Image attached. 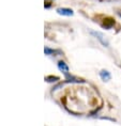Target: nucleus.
<instances>
[{
    "instance_id": "obj_3",
    "label": "nucleus",
    "mask_w": 121,
    "mask_h": 126,
    "mask_svg": "<svg viewBox=\"0 0 121 126\" xmlns=\"http://www.w3.org/2000/svg\"><path fill=\"white\" fill-rule=\"evenodd\" d=\"M100 76L104 81H108L110 79V74H109V72H107V71H101Z\"/></svg>"
},
{
    "instance_id": "obj_4",
    "label": "nucleus",
    "mask_w": 121,
    "mask_h": 126,
    "mask_svg": "<svg viewBox=\"0 0 121 126\" xmlns=\"http://www.w3.org/2000/svg\"><path fill=\"white\" fill-rule=\"evenodd\" d=\"M59 68H60V70H61L62 72H64L65 74L69 72V67H68V65H66L63 61H60V62H59Z\"/></svg>"
},
{
    "instance_id": "obj_1",
    "label": "nucleus",
    "mask_w": 121,
    "mask_h": 126,
    "mask_svg": "<svg viewBox=\"0 0 121 126\" xmlns=\"http://www.w3.org/2000/svg\"><path fill=\"white\" fill-rule=\"evenodd\" d=\"M92 34H93V35H95V37H97V39L99 40V41H100V42L102 43V44H103V45L104 46H108V42H107V41L106 40H105L104 39V36L103 35H102V34L101 33H99V32H94V31H92V32H91Z\"/></svg>"
},
{
    "instance_id": "obj_2",
    "label": "nucleus",
    "mask_w": 121,
    "mask_h": 126,
    "mask_svg": "<svg viewBox=\"0 0 121 126\" xmlns=\"http://www.w3.org/2000/svg\"><path fill=\"white\" fill-rule=\"evenodd\" d=\"M57 12L61 15H65V16H71V15H73V11L70 10V9H58Z\"/></svg>"
},
{
    "instance_id": "obj_5",
    "label": "nucleus",
    "mask_w": 121,
    "mask_h": 126,
    "mask_svg": "<svg viewBox=\"0 0 121 126\" xmlns=\"http://www.w3.org/2000/svg\"><path fill=\"white\" fill-rule=\"evenodd\" d=\"M118 14H119V16L121 17V12H119V13H118Z\"/></svg>"
}]
</instances>
